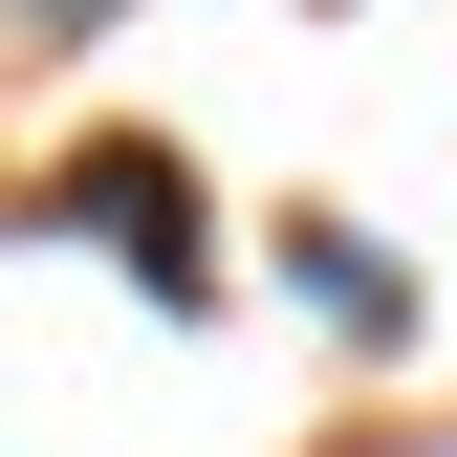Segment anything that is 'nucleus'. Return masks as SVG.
Listing matches in <instances>:
<instances>
[{
    "mask_svg": "<svg viewBox=\"0 0 457 457\" xmlns=\"http://www.w3.org/2000/svg\"><path fill=\"white\" fill-rule=\"evenodd\" d=\"M66 218H109V240H131V283H153V305H196V196H175V153H131V131H109L87 153V175H66Z\"/></svg>",
    "mask_w": 457,
    "mask_h": 457,
    "instance_id": "obj_1",
    "label": "nucleus"
}]
</instances>
